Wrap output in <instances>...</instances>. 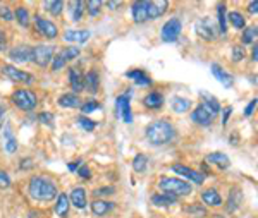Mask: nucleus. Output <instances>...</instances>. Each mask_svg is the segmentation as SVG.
Here are the masks:
<instances>
[{"label":"nucleus","instance_id":"58836bf2","mask_svg":"<svg viewBox=\"0 0 258 218\" xmlns=\"http://www.w3.org/2000/svg\"><path fill=\"white\" fill-rule=\"evenodd\" d=\"M71 9H72V21H81L83 14L86 12V7H84V2L83 0H78V2H72L71 3Z\"/></svg>","mask_w":258,"mask_h":218},{"label":"nucleus","instance_id":"8fccbe9b","mask_svg":"<svg viewBox=\"0 0 258 218\" xmlns=\"http://www.w3.org/2000/svg\"><path fill=\"white\" fill-rule=\"evenodd\" d=\"M78 175H80L83 181H90V179H92V169H90L88 165H81L80 169H78Z\"/></svg>","mask_w":258,"mask_h":218},{"label":"nucleus","instance_id":"13d9d810","mask_svg":"<svg viewBox=\"0 0 258 218\" xmlns=\"http://www.w3.org/2000/svg\"><path fill=\"white\" fill-rule=\"evenodd\" d=\"M4 124H6V107L0 105V129L4 127Z\"/></svg>","mask_w":258,"mask_h":218},{"label":"nucleus","instance_id":"39448f33","mask_svg":"<svg viewBox=\"0 0 258 218\" xmlns=\"http://www.w3.org/2000/svg\"><path fill=\"white\" fill-rule=\"evenodd\" d=\"M54 55H56V46L54 45L40 43V45L31 46V62H33L34 65H38L40 69L48 67Z\"/></svg>","mask_w":258,"mask_h":218},{"label":"nucleus","instance_id":"a19ab883","mask_svg":"<svg viewBox=\"0 0 258 218\" xmlns=\"http://www.w3.org/2000/svg\"><path fill=\"white\" fill-rule=\"evenodd\" d=\"M43 7H45V9L48 10L52 15H60L62 14V7H64V2H60V0H52V2L43 3Z\"/></svg>","mask_w":258,"mask_h":218},{"label":"nucleus","instance_id":"2f4dec72","mask_svg":"<svg viewBox=\"0 0 258 218\" xmlns=\"http://www.w3.org/2000/svg\"><path fill=\"white\" fill-rule=\"evenodd\" d=\"M81 55V50L78 48V46H74V45H69V46H64V48L58 52V57L62 58V60L68 64V62H72V60H76L78 57Z\"/></svg>","mask_w":258,"mask_h":218},{"label":"nucleus","instance_id":"49530a36","mask_svg":"<svg viewBox=\"0 0 258 218\" xmlns=\"http://www.w3.org/2000/svg\"><path fill=\"white\" fill-rule=\"evenodd\" d=\"M12 181H10V175L6 170H0V189H9Z\"/></svg>","mask_w":258,"mask_h":218},{"label":"nucleus","instance_id":"dca6fc26","mask_svg":"<svg viewBox=\"0 0 258 218\" xmlns=\"http://www.w3.org/2000/svg\"><path fill=\"white\" fill-rule=\"evenodd\" d=\"M69 84L72 88V93H81L84 89V74L81 72L80 67L69 69Z\"/></svg>","mask_w":258,"mask_h":218},{"label":"nucleus","instance_id":"c756f323","mask_svg":"<svg viewBox=\"0 0 258 218\" xmlns=\"http://www.w3.org/2000/svg\"><path fill=\"white\" fill-rule=\"evenodd\" d=\"M114 203L112 201H105V200H95L92 201V212L95 217H105L107 213L112 212Z\"/></svg>","mask_w":258,"mask_h":218},{"label":"nucleus","instance_id":"37998d69","mask_svg":"<svg viewBox=\"0 0 258 218\" xmlns=\"http://www.w3.org/2000/svg\"><path fill=\"white\" fill-rule=\"evenodd\" d=\"M102 107V105L96 102V100H90V102H84V103H81V112H83V115H90L92 112H96L98 108Z\"/></svg>","mask_w":258,"mask_h":218},{"label":"nucleus","instance_id":"0eeeda50","mask_svg":"<svg viewBox=\"0 0 258 218\" xmlns=\"http://www.w3.org/2000/svg\"><path fill=\"white\" fill-rule=\"evenodd\" d=\"M194 31H196L198 36H200L202 40H205V41H214V40H217V36H218L217 24H215L210 17L198 19L196 24H194Z\"/></svg>","mask_w":258,"mask_h":218},{"label":"nucleus","instance_id":"5fc2aeb1","mask_svg":"<svg viewBox=\"0 0 258 218\" xmlns=\"http://www.w3.org/2000/svg\"><path fill=\"white\" fill-rule=\"evenodd\" d=\"M188 213H200V215H205L206 210L205 208H200V206H190V208H186Z\"/></svg>","mask_w":258,"mask_h":218},{"label":"nucleus","instance_id":"bb28decb","mask_svg":"<svg viewBox=\"0 0 258 218\" xmlns=\"http://www.w3.org/2000/svg\"><path fill=\"white\" fill-rule=\"evenodd\" d=\"M57 103L60 105L62 108H80L81 107V98L76 93H64V95L58 96Z\"/></svg>","mask_w":258,"mask_h":218},{"label":"nucleus","instance_id":"ea45409f","mask_svg":"<svg viewBox=\"0 0 258 218\" xmlns=\"http://www.w3.org/2000/svg\"><path fill=\"white\" fill-rule=\"evenodd\" d=\"M102 5H104V2H100V0H88V2H84L86 10H88V14L92 15V17H96V15L100 14Z\"/></svg>","mask_w":258,"mask_h":218},{"label":"nucleus","instance_id":"f03ea898","mask_svg":"<svg viewBox=\"0 0 258 218\" xmlns=\"http://www.w3.org/2000/svg\"><path fill=\"white\" fill-rule=\"evenodd\" d=\"M144 138L152 146H166L174 141L176 129L172 122L166 119H157L150 122L144 129Z\"/></svg>","mask_w":258,"mask_h":218},{"label":"nucleus","instance_id":"f257e3e1","mask_svg":"<svg viewBox=\"0 0 258 218\" xmlns=\"http://www.w3.org/2000/svg\"><path fill=\"white\" fill-rule=\"evenodd\" d=\"M28 194L31 200L40 201V203H50L57 198L58 189L57 184L50 177L45 175H34L28 182Z\"/></svg>","mask_w":258,"mask_h":218},{"label":"nucleus","instance_id":"a878e982","mask_svg":"<svg viewBox=\"0 0 258 218\" xmlns=\"http://www.w3.org/2000/svg\"><path fill=\"white\" fill-rule=\"evenodd\" d=\"M150 201H152V205H154V206H158V208H167V206H172V205L178 203V198L170 196V194H166V193H157V194H152Z\"/></svg>","mask_w":258,"mask_h":218},{"label":"nucleus","instance_id":"b1692460","mask_svg":"<svg viewBox=\"0 0 258 218\" xmlns=\"http://www.w3.org/2000/svg\"><path fill=\"white\" fill-rule=\"evenodd\" d=\"M126 76L129 77V79L134 81V83L138 84V86H142V88L152 86V83H154V81L150 79V76H148L144 71H142V69H131V71L126 72Z\"/></svg>","mask_w":258,"mask_h":218},{"label":"nucleus","instance_id":"6e6552de","mask_svg":"<svg viewBox=\"0 0 258 218\" xmlns=\"http://www.w3.org/2000/svg\"><path fill=\"white\" fill-rule=\"evenodd\" d=\"M2 74L7 77V79L12 81V83H19V84H31V83H34V76H33V74L26 72V71H21V69H18L12 64H4Z\"/></svg>","mask_w":258,"mask_h":218},{"label":"nucleus","instance_id":"72a5a7b5","mask_svg":"<svg viewBox=\"0 0 258 218\" xmlns=\"http://www.w3.org/2000/svg\"><path fill=\"white\" fill-rule=\"evenodd\" d=\"M14 17L18 19V22L22 26V28H28V26H30L31 15H30V10L26 9V7H22V5L16 7V10H14Z\"/></svg>","mask_w":258,"mask_h":218},{"label":"nucleus","instance_id":"f704fd0d","mask_svg":"<svg viewBox=\"0 0 258 218\" xmlns=\"http://www.w3.org/2000/svg\"><path fill=\"white\" fill-rule=\"evenodd\" d=\"M241 200H243V196H241V191L238 188H232L229 193V200H228V208L229 212H236L238 206H240Z\"/></svg>","mask_w":258,"mask_h":218},{"label":"nucleus","instance_id":"7ed1b4c3","mask_svg":"<svg viewBox=\"0 0 258 218\" xmlns=\"http://www.w3.org/2000/svg\"><path fill=\"white\" fill-rule=\"evenodd\" d=\"M158 189H162V193L166 194H170V196H190L193 193V188L188 181H182V179H178V177H160L158 181Z\"/></svg>","mask_w":258,"mask_h":218},{"label":"nucleus","instance_id":"ddd939ff","mask_svg":"<svg viewBox=\"0 0 258 218\" xmlns=\"http://www.w3.org/2000/svg\"><path fill=\"white\" fill-rule=\"evenodd\" d=\"M131 15L136 24H143L148 21V0H140V2L131 3Z\"/></svg>","mask_w":258,"mask_h":218},{"label":"nucleus","instance_id":"c03bdc74","mask_svg":"<svg viewBox=\"0 0 258 218\" xmlns=\"http://www.w3.org/2000/svg\"><path fill=\"white\" fill-rule=\"evenodd\" d=\"M246 55V52H244V48L241 45H236V46H232V62H241L244 58Z\"/></svg>","mask_w":258,"mask_h":218},{"label":"nucleus","instance_id":"393cba45","mask_svg":"<svg viewBox=\"0 0 258 218\" xmlns=\"http://www.w3.org/2000/svg\"><path fill=\"white\" fill-rule=\"evenodd\" d=\"M100 88V74L96 69H90L84 76V89H88L90 93H98Z\"/></svg>","mask_w":258,"mask_h":218},{"label":"nucleus","instance_id":"09e8293b","mask_svg":"<svg viewBox=\"0 0 258 218\" xmlns=\"http://www.w3.org/2000/svg\"><path fill=\"white\" fill-rule=\"evenodd\" d=\"M114 193H116V189L110 188V186H107V188H98L93 191V194H95L96 198L100 196V200H102V196H110V194H114Z\"/></svg>","mask_w":258,"mask_h":218},{"label":"nucleus","instance_id":"c9c22d12","mask_svg":"<svg viewBox=\"0 0 258 218\" xmlns=\"http://www.w3.org/2000/svg\"><path fill=\"white\" fill-rule=\"evenodd\" d=\"M148 167V157L144 153H138L134 158H132V170L136 174H143Z\"/></svg>","mask_w":258,"mask_h":218},{"label":"nucleus","instance_id":"6e6d98bb","mask_svg":"<svg viewBox=\"0 0 258 218\" xmlns=\"http://www.w3.org/2000/svg\"><path fill=\"white\" fill-rule=\"evenodd\" d=\"M33 167H34V163H33V160H30V158H24V160L21 162V169H22V170L33 169Z\"/></svg>","mask_w":258,"mask_h":218},{"label":"nucleus","instance_id":"9b49d317","mask_svg":"<svg viewBox=\"0 0 258 218\" xmlns=\"http://www.w3.org/2000/svg\"><path fill=\"white\" fill-rule=\"evenodd\" d=\"M170 170L178 175H182V181L188 179V181L194 182L196 186H202L203 182H205V174L198 172V170L191 169V167L188 165H182V163H174V165H170Z\"/></svg>","mask_w":258,"mask_h":218},{"label":"nucleus","instance_id":"f3484780","mask_svg":"<svg viewBox=\"0 0 258 218\" xmlns=\"http://www.w3.org/2000/svg\"><path fill=\"white\" fill-rule=\"evenodd\" d=\"M202 201H203V205L210 206V208H220V206L224 205L222 196L218 194V191L214 189V188L203 191V193H202Z\"/></svg>","mask_w":258,"mask_h":218},{"label":"nucleus","instance_id":"aec40b11","mask_svg":"<svg viewBox=\"0 0 258 218\" xmlns=\"http://www.w3.org/2000/svg\"><path fill=\"white\" fill-rule=\"evenodd\" d=\"M69 203H72L74 208H78V210H84L86 205H88V200H86V189L81 188V186L74 188L71 191V194H69Z\"/></svg>","mask_w":258,"mask_h":218},{"label":"nucleus","instance_id":"bf43d9fd","mask_svg":"<svg viewBox=\"0 0 258 218\" xmlns=\"http://www.w3.org/2000/svg\"><path fill=\"white\" fill-rule=\"evenodd\" d=\"M248 12H250V14H256V12H258V3H256V2H252V3H250V5H248Z\"/></svg>","mask_w":258,"mask_h":218},{"label":"nucleus","instance_id":"4be33fe9","mask_svg":"<svg viewBox=\"0 0 258 218\" xmlns=\"http://www.w3.org/2000/svg\"><path fill=\"white\" fill-rule=\"evenodd\" d=\"M64 40L68 43H86L90 40V31L86 29H68L64 33Z\"/></svg>","mask_w":258,"mask_h":218},{"label":"nucleus","instance_id":"864d4df0","mask_svg":"<svg viewBox=\"0 0 258 218\" xmlns=\"http://www.w3.org/2000/svg\"><path fill=\"white\" fill-rule=\"evenodd\" d=\"M6 46H7V33L0 28V52L6 50Z\"/></svg>","mask_w":258,"mask_h":218},{"label":"nucleus","instance_id":"4d7b16f0","mask_svg":"<svg viewBox=\"0 0 258 218\" xmlns=\"http://www.w3.org/2000/svg\"><path fill=\"white\" fill-rule=\"evenodd\" d=\"M81 165H83V160H76V162L69 163V165H68V169L71 170V172H74V170H78V169H80Z\"/></svg>","mask_w":258,"mask_h":218},{"label":"nucleus","instance_id":"2eb2a0df","mask_svg":"<svg viewBox=\"0 0 258 218\" xmlns=\"http://www.w3.org/2000/svg\"><path fill=\"white\" fill-rule=\"evenodd\" d=\"M205 162L208 163V165H214L217 167V169L220 170H226L230 167V160L229 157L226 153H222V151H214V153H208L205 157Z\"/></svg>","mask_w":258,"mask_h":218},{"label":"nucleus","instance_id":"603ef678","mask_svg":"<svg viewBox=\"0 0 258 218\" xmlns=\"http://www.w3.org/2000/svg\"><path fill=\"white\" fill-rule=\"evenodd\" d=\"M255 107H256V98H253L252 102H250L248 105H246V108H244V117H250L255 112Z\"/></svg>","mask_w":258,"mask_h":218},{"label":"nucleus","instance_id":"20e7f679","mask_svg":"<svg viewBox=\"0 0 258 218\" xmlns=\"http://www.w3.org/2000/svg\"><path fill=\"white\" fill-rule=\"evenodd\" d=\"M10 102L18 110L21 112H31L36 108L38 105V96L33 89H28V88H18L12 91L10 95Z\"/></svg>","mask_w":258,"mask_h":218},{"label":"nucleus","instance_id":"680f3d73","mask_svg":"<svg viewBox=\"0 0 258 218\" xmlns=\"http://www.w3.org/2000/svg\"><path fill=\"white\" fill-rule=\"evenodd\" d=\"M256 43H253V62H256Z\"/></svg>","mask_w":258,"mask_h":218},{"label":"nucleus","instance_id":"c85d7f7f","mask_svg":"<svg viewBox=\"0 0 258 218\" xmlns=\"http://www.w3.org/2000/svg\"><path fill=\"white\" fill-rule=\"evenodd\" d=\"M228 5L224 2L217 3V28H218V34H226L228 33Z\"/></svg>","mask_w":258,"mask_h":218},{"label":"nucleus","instance_id":"052dcab7","mask_svg":"<svg viewBox=\"0 0 258 218\" xmlns=\"http://www.w3.org/2000/svg\"><path fill=\"white\" fill-rule=\"evenodd\" d=\"M105 5H107L108 9H117V7L122 5V2H105Z\"/></svg>","mask_w":258,"mask_h":218},{"label":"nucleus","instance_id":"1a4fd4ad","mask_svg":"<svg viewBox=\"0 0 258 218\" xmlns=\"http://www.w3.org/2000/svg\"><path fill=\"white\" fill-rule=\"evenodd\" d=\"M116 115L122 119V122H132V112H131V91H126L116 98Z\"/></svg>","mask_w":258,"mask_h":218},{"label":"nucleus","instance_id":"4c0bfd02","mask_svg":"<svg viewBox=\"0 0 258 218\" xmlns=\"http://www.w3.org/2000/svg\"><path fill=\"white\" fill-rule=\"evenodd\" d=\"M256 33H258V28L255 24L253 26H246V28L243 29V34H241V41L243 43H255L256 40Z\"/></svg>","mask_w":258,"mask_h":218},{"label":"nucleus","instance_id":"423d86ee","mask_svg":"<svg viewBox=\"0 0 258 218\" xmlns=\"http://www.w3.org/2000/svg\"><path fill=\"white\" fill-rule=\"evenodd\" d=\"M181 31H182L181 19L170 17L169 21L162 26V29H160V38H162V41H166V43H176L178 38L181 36Z\"/></svg>","mask_w":258,"mask_h":218},{"label":"nucleus","instance_id":"5701e85b","mask_svg":"<svg viewBox=\"0 0 258 218\" xmlns=\"http://www.w3.org/2000/svg\"><path fill=\"white\" fill-rule=\"evenodd\" d=\"M212 74H214V77L218 81L220 84H224V88H230L234 84V79H232V76L226 71L222 65H218V64H212Z\"/></svg>","mask_w":258,"mask_h":218},{"label":"nucleus","instance_id":"4468645a","mask_svg":"<svg viewBox=\"0 0 258 218\" xmlns=\"http://www.w3.org/2000/svg\"><path fill=\"white\" fill-rule=\"evenodd\" d=\"M9 57L12 62H18V64H26V62H31V46L30 45H18L12 46L9 50Z\"/></svg>","mask_w":258,"mask_h":218},{"label":"nucleus","instance_id":"f8f14e48","mask_svg":"<svg viewBox=\"0 0 258 218\" xmlns=\"http://www.w3.org/2000/svg\"><path fill=\"white\" fill-rule=\"evenodd\" d=\"M191 120H193L196 126L208 127V126H212V122H214V115L210 114L203 105H198V107H194L193 110H191Z\"/></svg>","mask_w":258,"mask_h":218},{"label":"nucleus","instance_id":"79ce46f5","mask_svg":"<svg viewBox=\"0 0 258 218\" xmlns=\"http://www.w3.org/2000/svg\"><path fill=\"white\" fill-rule=\"evenodd\" d=\"M76 120H78V126H80L83 131H86V132L95 131V127H96V122H95V120L88 119V117H84V115H80Z\"/></svg>","mask_w":258,"mask_h":218},{"label":"nucleus","instance_id":"7c9ffc66","mask_svg":"<svg viewBox=\"0 0 258 218\" xmlns=\"http://www.w3.org/2000/svg\"><path fill=\"white\" fill-rule=\"evenodd\" d=\"M191 105H193L191 100L182 98V96H174V98L170 100V108L176 114H186V112H190Z\"/></svg>","mask_w":258,"mask_h":218},{"label":"nucleus","instance_id":"9d476101","mask_svg":"<svg viewBox=\"0 0 258 218\" xmlns=\"http://www.w3.org/2000/svg\"><path fill=\"white\" fill-rule=\"evenodd\" d=\"M34 28H36L38 33L42 34L46 40H56L58 36V28L54 21L50 19H45L42 15H34Z\"/></svg>","mask_w":258,"mask_h":218},{"label":"nucleus","instance_id":"a211bd4d","mask_svg":"<svg viewBox=\"0 0 258 218\" xmlns=\"http://www.w3.org/2000/svg\"><path fill=\"white\" fill-rule=\"evenodd\" d=\"M164 103H166V98H164V95L160 91H150L146 96L143 98V105L148 108V110H158V108L164 107Z\"/></svg>","mask_w":258,"mask_h":218},{"label":"nucleus","instance_id":"6ab92c4d","mask_svg":"<svg viewBox=\"0 0 258 218\" xmlns=\"http://www.w3.org/2000/svg\"><path fill=\"white\" fill-rule=\"evenodd\" d=\"M167 9H169V2L167 0H155V2L148 0V19L162 17L167 12Z\"/></svg>","mask_w":258,"mask_h":218},{"label":"nucleus","instance_id":"a18cd8bd","mask_svg":"<svg viewBox=\"0 0 258 218\" xmlns=\"http://www.w3.org/2000/svg\"><path fill=\"white\" fill-rule=\"evenodd\" d=\"M0 19H4V21H12L14 19V12L10 10L9 5H0Z\"/></svg>","mask_w":258,"mask_h":218},{"label":"nucleus","instance_id":"473e14b6","mask_svg":"<svg viewBox=\"0 0 258 218\" xmlns=\"http://www.w3.org/2000/svg\"><path fill=\"white\" fill-rule=\"evenodd\" d=\"M228 21H229V24L236 29H244L246 28V19L240 10H230V12L228 14Z\"/></svg>","mask_w":258,"mask_h":218},{"label":"nucleus","instance_id":"e2e57ef3","mask_svg":"<svg viewBox=\"0 0 258 218\" xmlns=\"http://www.w3.org/2000/svg\"><path fill=\"white\" fill-rule=\"evenodd\" d=\"M212 218H224V215H214Z\"/></svg>","mask_w":258,"mask_h":218},{"label":"nucleus","instance_id":"3c124183","mask_svg":"<svg viewBox=\"0 0 258 218\" xmlns=\"http://www.w3.org/2000/svg\"><path fill=\"white\" fill-rule=\"evenodd\" d=\"M230 114H232V107H226L224 108V112H222V126H228V122H229V117H230Z\"/></svg>","mask_w":258,"mask_h":218},{"label":"nucleus","instance_id":"e433bc0d","mask_svg":"<svg viewBox=\"0 0 258 218\" xmlns=\"http://www.w3.org/2000/svg\"><path fill=\"white\" fill-rule=\"evenodd\" d=\"M4 132H6V145H4V148H6L7 153H16V150H18V141H16V138L12 136V131H10L9 126H6V129H4Z\"/></svg>","mask_w":258,"mask_h":218},{"label":"nucleus","instance_id":"de8ad7c7","mask_svg":"<svg viewBox=\"0 0 258 218\" xmlns=\"http://www.w3.org/2000/svg\"><path fill=\"white\" fill-rule=\"evenodd\" d=\"M54 114H50V112H42L40 115H38V120H40L42 124H45V126H54Z\"/></svg>","mask_w":258,"mask_h":218},{"label":"nucleus","instance_id":"412c9836","mask_svg":"<svg viewBox=\"0 0 258 218\" xmlns=\"http://www.w3.org/2000/svg\"><path fill=\"white\" fill-rule=\"evenodd\" d=\"M200 100H202V103L203 107L206 108V110L210 112L214 117L218 114V112L222 110V107H220V102H218L217 98H215L214 95H210V93H206V91H202L200 93Z\"/></svg>","mask_w":258,"mask_h":218},{"label":"nucleus","instance_id":"cd10ccee","mask_svg":"<svg viewBox=\"0 0 258 218\" xmlns=\"http://www.w3.org/2000/svg\"><path fill=\"white\" fill-rule=\"evenodd\" d=\"M69 208H71L69 196L66 193H58L57 198H56V213L60 218H66L69 215Z\"/></svg>","mask_w":258,"mask_h":218}]
</instances>
